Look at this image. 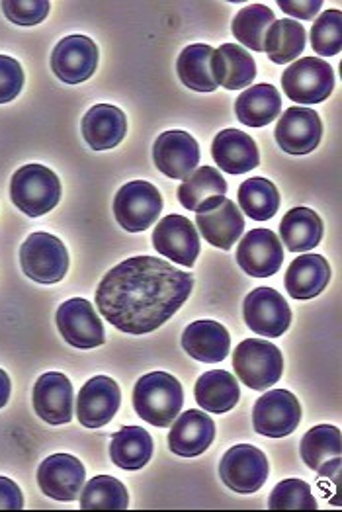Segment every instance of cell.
Returning a JSON list of instances; mask_svg holds the SVG:
<instances>
[{
  "label": "cell",
  "mask_w": 342,
  "mask_h": 512,
  "mask_svg": "<svg viewBox=\"0 0 342 512\" xmlns=\"http://www.w3.org/2000/svg\"><path fill=\"white\" fill-rule=\"evenodd\" d=\"M190 272L157 256H131L114 266L96 290L100 315L126 335H149L188 301Z\"/></svg>",
  "instance_id": "cell-1"
},
{
  "label": "cell",
  "mask_w": 342,
  "mask_h": 512,
  "mask_svg": "<svg viewBox=\"0 0 342 512\" xmlns=\"http://www.w3.org/2000/svg\"><path fill=\"white\" fill-rule=\"evenodd\" d=\"M184 405V389L167 372H151L133 387L135 413L157 428L171 427Z\"/></svg>",
  "instance_id": "cell-2"
},
{
  "label": "cell",
  "mask_w": 342,
  "mask_h": 512,
  "mask_svg": "<svg viewBox=\"0 0 342 512\" xmlns=\"http://www.w3.org/2000/svg\"><path fill=\"white\" fill-rule=\"evenodd\" d=\"M10 198L22 214L40 217L59 204L61 182L55 172L43 165H26L12 176Z\"/></svg>",
  "instance_id": "cell-3"
},
{
  "label": "cell",
  "mask_w": 342,
  "mask_h": 512,
  "mask_svg": "<svg viewBox=\"0 0 342 512\" xmlns=\"http://www.w3.org/2000/svg\"><path fill=\"white\" fill-rule=\"evenodd\" d=\"M235 374L255 391H264L280 382L284 374V358L278 346L262 339H247L235 348Z\"/></svg>",
  "instance_id": "cell-4"
},
{
  "label": "cell",
  "mask_w": 342,
  "mask_h": 512,
  "mask_svg": "<svg viewBox=\"0 0 342 512\" xmlns=\"http://www.w3.org/2000/svg\"><path fill=\"white\" fill-rule=\"evenodd\" d=\"M286 96L298 104H321L335 88L333 67L319 57H303L292 63L282 75Z\"/></svg>",
  "instance_id": "cell-5"
},
{
  "label": "cell",
  "mask_w": 342,
  "mask_h": 512,
  "mask_svg": "<svg viewBox=\"0 0 342 512\" xmlns=\"http://www.w3.org/2000/svg\"><path fill=\"white\" fill-rule=\"evenodd\" d=\"M20 264L30 280L38 284H57L69 270V255L63 241L40 231L24 241Z\"/></svg>",
  "instance_id": "cell-6"
},
{
  "label": "cell",
  "mask_w": 342,
  "mask_h": 512,
  "mask_svg": "<svg viewBox=\"0 0 342 512\" xmlns=\"http://www.w3.org/2000/svg\"><path fill=\"white\" fill-rule=\"evenodd\" d=\"M163 212V196L151 182L133 180L120 188L114 200L116 221L129 231L141 233L155 225Z\"/></svg>",
  "instance_id": "cell-7"
},
{
  "label": "cell",
  "mask_w": 342,
  "mask_h": 512,
  "mask_svg": "<svg viewBox=\"0 0 342 512\" xmlns=\"http://www.w3.org/2000/svg\"><path fill=\"white\" fill-rule=\"evenodd\" d=\"M268 460L253 444H237L225 452L219 464L221 481L235 493L251 495L268 479Z\"/></svg>",
  "instance_id": "cell-8"
},
{
  "label": "cell",
  "mask_w": 342,
  "mask_h": 512,
  "mask_svg": "<svg viewBox=\"0 0 342 512\" xmlns=\"http://www.w3.org/2000/svg\"><path fill=\"white\" fill-rule=\"evenodd\" d=\"M243 315L247 327L260 337L278 339L292 323V309L280 292L272 288L253 290L243 305Z\"/></svg>",
  "instance_id": "cell-9"
},
{
  "label": "cell",
  "mask_w": 342,
  "mask_h": 512,
  "mask_svg": "<svg viewBox=\"0 0 342 512\" xmlns=\"http://www.w3.org/2000/svg\"><path fill=\"white\" fill-rule=\"evenodd\" d=\"M300 421V401L286 389L266 391L262 397H258L253 409L255 430L268 438L290 436L300 427Z\"/></svg>",
  "instance_id": "cell-10"
},
{
  "label": "cell",
  "mask_w": 342,
  "mask_h": 512,
  "mask_svg": "<svg viewBox=\"0 0 342 512\" xmlns=\"http://www.w3.org/2000/svg\"><path fill=\"white\" fill-rule=\"evenodd\" d=\"M153 247L172 262L192 268L200 256V237L196 225L184 215L163 217L153 231Z\"/></svg>",
  "instance_id": "cell-11"
},
{
  "label": "cell",
  "mask_w": 342,
  "mask_h": 512,
  "mask_svg": "<svg viewBox=\"0 0 342 512\" xmlns=\"http://www.w3.org/2000/svg\"><path fill=\"white\" fill-rule=\"evenodd\" d=\"M98 67V47L86 36H67L51 53V69L65 85H81Z\"/></svg>",
  "instance_id": "cell-12"
},
{
  "label": "cell",
  "mask_w": 342,
  "mask_h": 512,
  "mask_svg": "<svg viewBox=\"0 0 342 512\" xmlns=\"http://www.w3.org/2000/svg\"><path fill=\"white\" fill-rule=\"evenodd\" d=\"M57 327L63 339L75 348L90 350L104 344V325L94 305L83 298L65 301L57 309Z\"/></svg>",
  "instance_id": "cell-13"
},
{
  "label": "cell",
  "mask_w": 342,
  "mask_h": 512,
  "mask_svg": "<svg viewBox=\"0 0 342 512\" xmlns=\"http://www.w3.org/2000/svg\"><path fill=\"white\" fill-rule=\"evenodd\" d=\"M155 167L172 180H184L198 169L200 147L198 141L180 129L165 131L153 145Z\"/></svg>",
  "instance_id": "cell-14"
},
{
  "label": "cell",
  "mask_w": 342,
  "mask_h": 512,
  "mask_svg": "<svg viewBox=\"0 0 342 512\" xmlns=\"http://www.w3.org/2000/svg\"><path fill=\"white\" fill-rule=\"evenodd\" d=\"M85 466L69 454H55L43 460L38 468V485L43 493L55 501H77L85 487Z\"/></svg>",
  "instance_id": "cell-15"
},
{
  "label": "cell",
  "mask_w": 342,
  "mask_h": 512,
  "mask_svg": "<svg viewBox=\"0 0 342 512\" xmlns=\"http://www.w3.org/2000/svg\"><path fill=\"white\" fill-rule=\"evenodd\" d=\"M122 405L120 385L112 378L96 376L79 391L77 417L85 428L106 427Z\"/></svg>",
  "instance_id": "cell-16"
},
{
  "label": "cell",
  "mask_w": 342,
  "mask_h": 512,
  "mask_svg": "<svg viewBox=\"0 0 342 512\" xmlns=\"http://www.w3.org/2000/svg\"><path fill=\"white\" fill-rule=\"evenodd\" d=\"M237 262L253 278L274 276L284 262L282 241L270 229H253L237 247Z\"/></svg>",
  "instance_id": "cell-17"
},
{
  "label": "cell",
  "mask_w": 342,
  "mask_h": 512,
  "mask_svg": "<svg viewBox=\"0 0 342 512\" xmlns=\"http://www.w3.org/2000/svg\"><path fill=\"white\" fill-rule=\"evenodd\" d=\"M276 141L290 155H307L315 151L323 137V124L315 110L288 108L276 126Z\"/></svg>",
  "instance_id": "cell-18"
},
{
  "label": "cell",
  "mask_w": 342,
  "mask_h": 512,
  "mask_svg": "<svg viewBox=\"0 0 342 512\" xmlns=\"http://www.w3.org/2000/svg\"><path fill=\"white\" fill-rule=\"evenodd\" d=\"M73 385L59 372H47L34 385V409L47 425H67L73 421Z\"/></svg>",
  "instance_id": "cell-19"
},
{
  "label": "cell",
  "mask_w": 342,
  "mask_h": 512,
  "mask_svg": "<svg viewBox=\"0 0 342 512\" xmlns=\"http://www.w3.org/2000/svg\"><path fill=\"white\" fill-rule=\"evenodd\" d=\"M215 438V423L204 411L190 409L172 421L169 432V448L180 458L202 456Z\"/></svg>",
  "instance_id": "cell-20"
},
{
  "label": "cell",
  "mask_w": 342,
  "mask_h": 512,
  "mask_svg": "<svg viewBox=\"0 0 342 512\" xmlns=\"http://www.w3.org/2000/svg\"><path fill=\"white\" fill-rule=\"evenodd\" d=\"M301 458L307 468L323 477L341 475V430L333 425L313 427L300 444Z\"/></svg>",
  "instance_id": "cell-21"
},
{
  "label": "cell",
  "mask_w": 342,
  "mask_h": 512,
  "mask_svg": "<svg viewBox=\"0 0 342 512\" xmlns=\"http://www.w3.org/2000/svg\"><path fill=\"white\" fill-rule=\"evenodd\" d=\"M212 155L217 167L227 174H245L260 163L255 139L239 129H223L215 135Z\"/></svg>",
  "instance_id": "cell-22"
},
{
  "label": "cell",
  "mask_w": 342,
  "mask_h": 512,
  "mask_svg": "<svg viewBox=\"0 0 342 512\" xmlns=\"http://www.w3.org/2000/svg\"><path fill=\"white\" fill-rule=\"evenodd\" d=\"M196 225L204 239L221 251H229L245 231L243 214L229 198H223L212 210L196 215Z\"/></svg>",
  "instance_id": "cell-23"
},
{
  "label": "cell",
  "mask_w": 342,
  "mask_h": 512,
  "mask_svg": "<svg viewBox=\"0 0 342 512\" xmlns=\"http://www.w3.org/2000/svg\"><path fill=\"white\" fill-rule=\"evenodd\" d=\"M182 348L198 362L217 364L229 356L231 337L221 323L202 319L186 327L182 335Z\"/></svg>",
  "instance_id": "cell-24"
},
{
  "label": "cell",
  "mask_w": 342,
  "mask_h": 512,
  "mask_svg": "<svg viewBox=\"0 0 342 512\" xmlns=\"http://www.w3.org/2000/svg\"><path fill=\"white\" fill-rule=\"evenodd\" d=\"M128 131L126 114L110 104H96L83 118V137L90 149L106 151L118 147Z\"/></svg>",
  "instance_id": "cell-25"
},
{
  "label": "cell",
  "mask_w": 342,
  "mask_h": 512,
  "mask_svg": "<svg viewBox=\"0 0 342 512\" xmlns=\"http://www.w3.org/2000/svg\"><path fill=\"white\" fill-rule=\"evenodd\" d=\"M227 194V182L214 167H200L186 176L178 188V200L186 210L204 214Z\"/></svg>",
  "instance_id": "cell-26"
},
{
  "label": "cell",
  "mask_w": 342,
  "mask_h": 512,
  "mask_svg": "<svg viewBox=\"0 0 342 512\" xmlns=\"http://www.w3.org/2000/svg\"><path fill=\"white\" fill-rule=\"evenodd\" d=\"M212 73L217 86L227 90H241L253 85L257 79V63L241 45L223 43L219 49H214Z\"/></svg>",
  "instance_id": "cell-27"
},
{
  "label": "cell",
  "mask_w": 342,
  "mask_h": 512,
  "mask_svg": "<svg viewBox=\"0 0 342 512\" xmlns=\"http://www.w3.org/2000/svg\"><path fill=\"white\" fill-rule=\"evenodd\" d=\"M331 280V266L321 255L298 256L286 272V290L294 299L317 298Z\"/></svg>",
  "instance_id": "cell-28"
},
{
  "label": "cell",
  "mask_w": 342,
  "mask_h": 512,
  "mask_svg": "<svg viewBox=\"0 0 342 512\" xmlns=\"http://www.w3.org/2000/svg\"><path fill=\"white\" fill-rule=\"evenodd\" d=\"M282 112V98L272 85L251 86L235 102V114L241 124L249 128H264L272 124Z\"/></svg>",
  "instance_id": "cell-29"
},
{
  "label": "cell",
  "mask_w": 342,
  "mask_h": 512,
  "mask_svg": "<svg viewBox=\"0 0 342 512\" xmlns=\"http://www.w3.org/2000/svg\"><path fill=\"white\" fill-rule=\"evenodd\" d=\"M194 395L198 405L206 413L223 415L235 409L241 397V389L231 372L225 370H212L200 376L194 387Z\"/></svg>",
  "instance_id": "cell-30"
},
{
  "label": "cell",
  "mask_w": 342,
  "mask_h": 512,
  "mask_svg": "<svg viewBox=\"0 0 342 512\" xmlns=\"http://www.w3.org/2000/svg\"><path fill=\"white\" fill-rule=\"evenodd\" d=\"M112 462L126 471L145 468L153 458V438L141 427L120 428L110 442Z\"/></svg>",
  "instance_id": "cell-31"
},
{
  "label": "cell",
  "mask_w": 342,
  "mask_h": 512,
  "mask_svg": "<svg viewBox=\"0 0 342 512\" xmlns=\"http://www.w3.org/2000/svg\"><path fill=\"white\" fill-rule=\"evenodd\" d=\"M280 237L288 251L307 253L323 239V221L309 208H294L280 223Z\"/></svg>",
  "instance_id": "cell-32"
},
{
  "label": "cell",
  "mask_w": 342,
  "mask_h": 512,
  "mask_svg": "<svg viewBox=\"0 0 342 512\" xmlns=\"http://www.w3.org/2000/svg\"><path fill=\"white\" fill-rule=\"evenodd\" d=\"M214 47L206 43L188 45L176 61V73L180 83L196 92H214L217 88L212 73Z\"/></svg>",
  "instance_id": "cell-33"
},
{
  "label": "cell",
  "mask_w": 342,
  "mask_h": 512,
  "mask_svg": "<svg viewBox=\"0 0 342 512\" xmlns=\"http://www.w3.org/2000/svg\"><path fill=\"white\" fill-rule=\"evenodd\" d=\"M305 49V28L298 20H274L264 36V51L276 65L292 63Z\"/></svg>",
  "instance_id": "cell-34"
},
{
  "label": "cell",
  "mask_w": 342,
  "mask_h": 512,
  "mask_svg": "<svg viewBox=\"0 0 342 512\" xmlns=\"http://www.w3.org/2000/svg\"><path fill=\"white\" fill-rule=\"evenodd\" d=\"M128 507V489L122 481H118L112 475H98L83 487V511H126Z\"/></svg>",
  "instance_id": "cell-35"
},
{
  "label": "cell",
  "mask_w": 342,
  "mask_h": 512,
  "mask_svg": "<svg viewBox=\"0 0 342 512\" xmlns=\"http://www.w3.org/2000/svg\"><path fill=\"white\" fill-rule=\"evenodd\" d=\"M239 206L251 219L268 221L280 210L278 188L262 176L249 178L239 188Z\"/></svg>",
  "instance_id": "cell-36"
},
{
  "label": "cell",
  "mask_w": 342,
  "mask_h": 512,
  "mask_svg": "<svg viewBox=\"0 0 342 512\" xmlns=\"http://www.w3.org/2000/svg\"><path fill=\"white\" fill-rule=\"evenodd\" d=\"M274 20V12L268 6L251 4L239 10L231 24V32L245 47L253 51H264V36Z\"/></svg>",
  "instance_id": "cell-37"
},
{
  "label": "cell",
  "mask_w": 342,
  "mask_h": 512,
  "mask_svg": "<svg viewBox=\"0 0 342 512\" xmlns=\"http://www.w3.org/2000/svg\"><path fill=\"white\" fill-rule=\"evenodd\" d=\"M272 511H315L317 501L313 499L309 483L301 479H286L278 483L268 499Z\"/></svg>",
  "instance_id": "cell-38"
},
{
  "label": "cell",
  "mask_w": 342,
  "mask_h": 512,
  "mask_svg": "<svg viewBox=\"0 0 342 512\" xmlns=\"http://www.w3.org/2000/svg\"><path fill=\"white\" fill-rule=\"evenodd\" d=\"M311 47L323 57L339 55L342 49V12L327 10L323 12L311 28Z\"/></svg>",
  "instance_id": "cell-39"
},
{
  "label": "cell",
  "mask_w": 342,
  "mask_h": 512,
  "mask_svg": "<svg viewBox=\"0 0 342 512\" xmlns=\"http://www.w3.org/2000/svg\"><path fill=\"white\" fill-rule=\"evenodd\" d=\"M0 6L4 16L18 26H36L49 14L47 0H4Z\"/></svg>",
  "instance_id": "cell-40"
},
{
  "label": "cell",
  "mask_w": 342,
  "mask_h": 512,
  "mask_svg": "<svg viewBox=\"0 0 342 512\" xmlns=\"http://www.w3.org/2000/svg\"><path fill=\"white\" fill-rule=\"evenodd\" d=\"M24 86V71L12 57L0 55V104L16 100Z\"/></svg>",
  "instance_id": "cell-41"
},
{
  "label": "cell",
  "mask_w": 342,
  "mask_h": 512,
  "mask_svg": "<svg viewBox=\"0 0 342 512\" xmlns=\"http://www.w3.org/2000/svg\"><path fill=\"white\" fill-rule=\"evenodd\" d=\"M20 509H24V497L20 487L8 477H0V511H20Z\"/></svg>",
  "instance_id": "cell-42"
},
{
  "label": "cell",
  "mask_w": 342,
  "mask_h": 512,
  "mask_svg": "<svg viewBox=\"0 0 342 512\" xmlns=\"http://www.w3.org/2000/svg\"><path fill=\"white\" fill-rule=\"evenodd\" d=\"M278 6L290 14L296 16L300 20H313V16L321 10L323 2L321 0H305V2H294V0H278Z\"/></svg>",
  "instance_id": "cell-43"
},
{
  "label": "cell",
  "mask_w": 342,
  "mask_h": 512,
  "mask_svg": "<svg viewBox=\"0 0 342 512\" xmlns=\"http://www.w3.org/2000/svg\"><path fill=\"white\" fill-rule=\"evenodd\" d=\"M10 391H12V385H10V378L4 370H0V409L8 403L10 399Z\"/></svg>",
  "instance_id": "cell-44"
}]
</instances>
